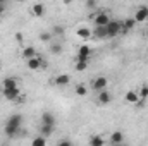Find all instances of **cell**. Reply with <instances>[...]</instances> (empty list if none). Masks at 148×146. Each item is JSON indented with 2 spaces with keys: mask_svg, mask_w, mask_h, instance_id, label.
<instances>
[{
  "mask_svg": "<svg viewBox=\"0 0 148 146\" xmlns=\"http://www.w3.org/2000/svg\"><path fill=\"white\" fill-rule=\"evenodd\" d=\"M21 124H23V117H21V115H17V113L10 115L9 120L5 122V127H3L5 134H7L9 138H14V136L21 131Z\"/></svg>",
  "mask_w": 148,
  "mask_h": 146,
  "instance_id": "6da1fadb",
  "label": "cell"
},
{
  "mask_svg": "<svg viewBox=\"0 0 148 146\" xmlns=\"http://www.w3.org/2000/svg\"><path fill=\"white\" fill-rule=\"evenodd\" d=\"M107 28V36L109 38H115L121 31H122V23L121 21H109V24L105 26Z\"/></svg>",
  "mask_w": 148,
  "mask_h": 146,
  "instance_id": "7a4b0ae2",
  "label": "cell"
},
{
  "mask_svg": "<svg viewBox=\"0 0 148 146\" xmlns=\"http://www.w3.org/2000/svg\"><path fill=\"white\" fill-rule=\"evenodd\" d=\"M107 84H109V81H107V77H103V76H98V77H95V81L91 83V88L98 93V91H102V89H107Z\"/></svg>",
  "mask_w": 148,
  "mask_h": 146,
  "instance_id": "3957f363",
  "label": "cell"
},
{
  "mask_svg": "<svg viewBox=\"0 0 148 146\" xmlns=\"http://www.w3.org/2000/svg\"><path fill=\"white\" fill-rule=\"evenodd\" d=\"M134 21L136 23H145V21H148V7L147 5L138 7V10L134 14Z\"/></svg>",
  "mask_w": 148,
  "mask_h": 146,
  "instance_id": "277c9868",
  "label": "cell"
},
{
  "mask_svg": "<svg viewBox=\"0 0 148 146\" xmlns=\"http://www.w3.org/2000/svg\"><path fill=\"white\" fill-rule=\"evenodd\" d=\"M93 21H95V26H107L109 21H110V17H109L107 12H98Z\"/></svg>",
  "mask_w": 148,
  "mask_h": 146,
  "instance_id": "5b68a950",
  "label": "cell"
},
{
  "mask_svg": "<svg viewBox=\"0 0 148 146\" xmlns=\"http://www.w3.org/2000/svg\"><path fill=\"white\" fill-rule=\"evenodd\" d=\"M2 93H3V96H5L7 100H17L19 95H21L19 86H16V88H7V89H3Z\"/></svg>",
  "mask_w": 148,
  "mask_h": 146,
  "instance_id": "8992f818",
  "label": "cell"
},
{
  "mask_svg": "<svg viewBox=\"0 0 148 146\" xmlns=\"http://www.w3.org/2000/svg\"><path fill=\"white\" fill-rule=\"evenodd\" d=\"M90 57H91V48H90L88 45H83V46H79L76 59H84V60H90Z\"/></svg>",
  "mask_w": 148,
  "mask_h": 146,
  "instance_id": "52a82bcc",
  "label": "cell"
},
{
  "mask_svg": "<svg viewBox=\"0 0 148 146\" xmlns=\"http://www.w3.org/2000/svg\"><path fill=\"white\" fill-rule=\"evenodd\" d=\"M26 62H28V64H26V65H28V69H31V71H38V69L43 65V60H41L38 55H36V57H33V59H28Z\"/></svg>",
  "mask_w": 148,
  "mask_h": 146,
  "instance_id": "ba28073f",
  "label": "cell"
},
{
  "mask_svg": "<svg viewBox=\"0 0 148 146\" xmlns=\"http://www.w3.org/2000/svg\"><path fill=\"white\" fill-rule=\"evenodd\" d=\"M112 100L110 93L107 91V89H102V91H98V103L100 105H109Z\"/></svg>",
  "mask_w": 148,
  "mask_h": 146,
  "instance_id": "9c48e42d",
  "label": "cell"
},
{
  "mask_svg": "<svg viewBox=\"0 0 148 146\" xmlns=\"http://www.w3.org/2000/svg\"><path fill=\"white\" fill-rule=\"evenodd\" d=\"M71 83V77L67 76V74H59L57 77H55V84L57 86H67Z\"/></svg>",
  "mask_w": 148,
  "mask_h": 146,
  "instance_id": "30bf717a",
  "label": "cell"
},
{
  "mask_svg": "<svg viewBox=\"0 0 148 146\" xmlns=\"http://www.w3.org/2000/svg\"><path fill=\"white\" fill-rule=\"evenodd\" d=\"M31 14H33L35 17H41V16L45 14V5H43V3H35V5L31 7Z\"/></svg>",
  "mask_w": 148,
  "mask_h": 146,
  "instance_id": "8fae6325",
  "label": "cell"
},
{
  "mask_svg": "<svg viewBox=\"0 0 148 146\" xmlns=\"http://www.w3.org/2000/svg\"><path fill=\"white\" fill-rule=\"evenodd\" d=\"M88 64H90V60L76 59V71H77V72H84V71L88 69Z\"/></svg>",
  "mask_w": 148,
  "mask_h": 146,
  "instance_id": "7c38bea8",
  "label": "cell"
},
{
  "mask_svg": "<svg viewBox=\"0 0 148 146\" xmlns=\"http://www.w3.org/2000/svg\"><path fill=\"white\" fill-rule=\"evenodd\" d=\"M122 141H124V136H122L121 131H115V132H112L110 134V143L112 145H121Z\"/></svg>",
  "mask_w": 148,
  "mask_h": 146,
  "instance_id": "4fadbf2b",
  "label": "cell"
},
{
  "mask_svg": "<svg viewBox=\"0 0 148 146\" xmlns=\"http://www.w3.org/2000/svg\"><path fill=\"white\" fill-rule=\"evenodd\" d=\"M122 23V31L126 33V31H131L134 26H136V21H134V17L133 19H124V21H121Z\"/></svg>",
  "mask_w": 148,
  "mask_h": 146,
  "instance_id": "5bb4252c",
  "label": "cell"
},
{
  "mask_svg": "<svg viewBox=\"0 0 148 146\" xmlns=\"http://www.w3.org/2000/svg\"><path fill=\"white\" fill-rule=\"evenodd\" d=\"M124 98H126L127 103H134V105H136V102L140 100V95H138V91H127Z\"/></svg>",
  "mask_w": 148,
  "mask_h": 146,
  "instance_id": "9a60e30c",
  "label": "cell"
},
{
  "mask_svg": "<svg viewBox=\"0 0 148 146\" xmlns=\"http://www.w3.org/2000/svg\"><path fill=\"white\" fill-rule=\"evenodd\" d=\"M93 33H95V36H97V38H102V40H109V36H107V28H105V26H97Z\"/></svg>",
  "mask_w": 148,
  "mask_h": 146,
  "instance_id": "2e32d148",
  "label": "cell"
},
{
  "mask_svg": "<svg viewBox=\"0 0 148 146\" xmlns=\"http://www.w3.org/2000/svg\"><path fill=\"white\" fill-rule=\"evenodd\" d=\"M16 86H17L16 77H5V79L2 81V88H3V89H7V88H16Z\"/></svg>",
  "mask_w": 148,
  "mask_h": 146,
  "instance_id": "e0dca14e",
  "label": "cell"
},
{
  "mask_svg": "<svg viewBox=\"0 0 148 146\" xmlns=\"http://www.w3.org/2000/svg\"><path fill=\"white\" fill-rule=\"evenodd\" d=\"M52 132H53V126H52V124H43V122H41V127H40V134H43V136H47V138H48Z\"/></svg>",
  "mask_w": 148,
  "mask_h": 146,
  "instance_id": "ac0fdd59",
  "label": "cell"
},
{
  "mask_svg": "<svg viewBox=\"0 0 148 146\" xmlns=\"http://www.w3.org/2000/svg\"><path fill=\"white\" fill-rule=\"evenodd\" d=\"M41 122H43V124H52V126H55V117H53V113L45 112V113L41 115Z\"/></svg>",
  "mask_w": 148,
  "mask_h": 146,
  "instance_id": "d6986e66",
  "label": "cell"
},
{
  "mask_svg": "<svg viewBox=\"0 0 148 146\" xmlns=\"http://www.w3.org/2000/svg\"><path fill=\"white\" fill-rule=\"evenodd\" d=\"M23 57L28 60V59H33V57H36V50L33 48V46H26L24 50H23Z\"/></svg>",
  "mask_w": 148,
  "mask_h": 146,
  "instance_id": "ffe728a7",
  "label": "cell"
},
{
  "mask_svg": "<svg viewBox=\"0 0 148 146\" xmlns=\"http://www.w3.org/2000/svg\"><path fill=\"white\" fill-rule=\"evenodd\" d=\"M103 145H105V139L102 136H93L90 139V146H103Z\"/></svg>",
  "mask_w": 148,
  "mask_h": 146,
  "instance_id": "44dd1931",
  "label": "cell"
},
{
  "mask_svg": "<svg viewBox=\"0 0 148 146\" xmlns=\"http://www.w3.org/2000/svg\"><path fill=\"white\" fill-rule=\"evenodd\" d=\"M77 36L83 38V40H88V38H91V31L88 28H79L77 29Z\"/></svg>",
  "mask_w": 148,
  "mask_h": 146,
  "instance_id": "7402d4cb",
  "label": "cell"
},
{
  "mask_svg": "<svg viewBox=\"0 0 148 146\" xmlns=\"http://www.w3.org/2000/svg\"><path fill=\"white\" fill-rule=\"evenodd\" d=\"M74 91H76V95H77V96H84V95L88 93V88H86L84 84H77V86L74 88Z\"/></svg>",
  "mask_w": 148,
  "mask_h": 146,
  "instance_id": "603a6c76",
  "label": "cell"
},
{
  "mask_svg": "<svg viewBox=\"0 0 148 146\" xmlns=\"http://www.w3.org/2000/svg\"><path fill=\"white\" fill-rule=\"evenodd\" d=\"M43 145H47V136H38V138H35L33 139V146H43Z\"/></svg>",
  "mask_w": 148,
  "mask_h": 146,
  "instance_id": "cb8c5ba5",
  "label": "cell"
},
{
  "mask_svg": "<svg viewBox=\"0 0 148 146\" xmlns=\"http://www.w3.org/2000/svg\"><path fill=\"white\" fill-rule=\"evenodd\" d=\"M50 50H52V53H60L62 52V45L60 43H55V45H52Z\"/></svg>",
  "mask_w": 148,
  "mask_h": 146,
  "instance_id": "d4e9b609",
  "label": "cell"
},
{
  "mask_svg": "<svg viewBox=\"0 0 148 146\" xmlns=\"http://www.w3.org/2000/svg\"><path fill=\"white\" fill-rule=\"evenodd\" d=\"M138 95H140V98H145V100H147L148 98V88L147 86H143V88L138 91Z\"/></svg>",
  "mask_w": 148,
  "mask_h": 146,
  "instance_id": "484cf974",
  "label": "cell"
},
{
  "mask_svg": "<svg viewBox=\"0 0 148 146\" xmlns=\"http://www.w3.org/2000/svg\"><path fill=\"white\" fill-rule=\"evenodd\" d=\"M40 40H41V41H50V40H52V35H50V33H41V35H40Z\"/></svg>",
  "mask_w": 148,
  "mask_h": 146,
  "instance_id": "4316f807",
  "label": "cell"
},
{
  "mask_svg": "<svg viewBox=\"0 0 148 146\" xmlns=\"http://www.w3.org/2000/svg\"><path fill=\"white\" fill-rule=\"evenodd\" d=\"M55 35H64V28H60V26H55Z\"/></svg>",
  "mask_w": 148,
  "mask_h": 146,
  "instance_id": "83f0119b",
  "label": "cell"
},
{
  "mask_svg": "<svg viewBox=\"0 0 148 146\" xmlns=\"http://www.w3.org/2000/svg\"><path fill=\"white\" fill-rule=\"evenodd\" d=\"M59 146H71V141L69 139H62V141H59Z\"/></svg>",
  "mask_w": 148,
  "mask_h": 146,
  "instance_id": "f1b7e54d",
  "label": "cell"
},
{
  "mask_svg": "<svg viewBox=\"0 0 148 146\" xmlns=\"http://www.w3.org/2000/svg\"><path fill=\"white\" fill-rule=\"evenodd\" d=\"M3 12H5V3H2V2H0V16H2Z\"/></svg>",
  "mask_w": 148,
  "mask_h": 146,
  "instance_id": "f546056e",
  "label": "cell"
},
{
  "mask_svg": "<svg viewBox=\"0 0 148 146\" xmlns=\"http://www.w3.org/2000/svg\"><path fill=\"white\" fill-rule=\"evenodd\" d=\"M86 7H95V2H93V0H88V2H86Z\"/></svg>",
  "mask_w": 148,
  "mask_h": 146,
  "instance_id": "4dcf8cb0",
  "label": "cell"
},
{
  "mask_svg": "<svg viewBox=\"0 0 148 146\" xmlns=\"http://www.w3.org/2000/svg\"><path fill=\"white\" fill-rule=\"evenodd\" d=\"M16 41H23V35H21V33L16 35Z\"/></svg>",
  "mask_w": 148,
  "mask_h": 146,
  "instance_id": "1f68e13d",
  "label": "cell"
},
{
  "mask_svg": "<svg viewBox=\"0 0 148 146\" xmlns=\"http://www.w3.org/2000/svg\"><path fill=\"white\" fill-rule=\"evenodd\" d=\"M64 3H66V5H69V3H73V0H64Z\"/></svg>",
  "mask_w": 148,
  "mask_h": 146,
  "instance_id": "d6a6232c",
  "label": "cell"
},
{
  "mask_svg": "<svg viewBox=\"0 0 148 146\" xmlns=\"http://www.w3.org/2000/svg\"><path fill=\"white\" fill-rule=\"evenodd\" d=\"M16 2H24V0H16Z\"/></svg>",
  "mask_w": 148,
  "mask_h": 146,
  "instance_id": "836d02e7",
  "label": "cell"
},
{
  "mask_svg": "<svg viewBox=\"0 0 148 146\" xmlns=\"http://www.w3.org/2000/svg\"><path fill=\"white\" fill-rule=\"evenodd\" d=\"M0 2H2V3H5V0H0Z\"/></svg>",
  "mask_w": 148,
  "mask_h": 146,
  "instance_id": "e575fe53",
  "label": "cell"
},
{
  "mask_svg": "<svg viewBox=\"0 0 148 146\" xmlns=\"http://www.w3.org/2000/svg\"><path fill=\"white\" fill-rule=\"evenodd\" d=\"M147 38H148V29H147Z\"/></svg>",
  "mask_w": 148,
  "mask_h": 146,
  "instance_id": "d590c367",
  "label": "cell"
},
{
  "mask_svg": "<svg viewBox=\"0 0 148 146\" xmlns=\"http://www.w3.org/2000/svg\"><path fill=\"white\" fill-rule=\"evenodd\" d=\"M0 98H2V93H0Z\"/></svg>",
  "mask_w": 148,
  "mask_h": 146,
  "instance_id": "8d00e7d4",
  "label": "cell"
},
{
  "mask_svg": "<svg viewBox=\"0 0 148 146\" xmlns=\"http://www.w3.org/2000/svg\"><path fill=\"white\" fill-rule=\"evenodd\" d=\"M147 88H148V83H147Z\"/></svg>",
  "mask_w": 148,
  "mask_h": 146,
  "instance_id": "74e56055",
  "label": "cell"
}]
</instances>
